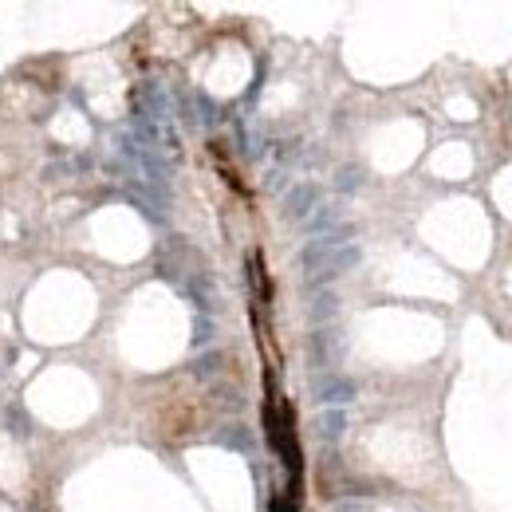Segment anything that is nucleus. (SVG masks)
Wrapping results in <instances>:
<instances>
[{"label":"nucleus","instance_id":"5","mask_svg":"<svg viewBox=\"0 0 512 512\" xmlns=\"http://www.w3.org/2000/svg\"><path fill=\"white\" fill-rule=\"evenodd\" d=\"M331 316H335V296H331V292H323L320 300H316V312H312V320H331Z\"/></svg>","mask_w":512,"mask_h":512},{"label":"nucleus","instance_id":"1","mask_svg":"<svg viewBox=\"0 0 512 512\" xmlns=\"http://www.w3.org/2000/svg\"><path fill=\"white\" fill-rule=\"evenodd\" d=\"M312 390H316V402L323 410H347V402H355V394H359V386L343 375H320Z\"/></svg>","mask_w":512,"mask_h":512},{"label":"nucleus","instance_id":"4","mask_svg":"<svg viewBox=\"0 0 512 512\" xmlns=\"http://www.w3.org/2000/svg\"><path fill=\"white\" fill-rule=\"evenodd\" d=\"M335 190H339V193H355V190H359V170H351V166H347V170H339V178H335Z\"/></svg>","mask_w":512,"mask_h":512},{"label":"nucleus","instance_id":"3","mask_svg":"<svg viewBox=\"0 0 512 512\" xmlns=\"http://www.w3.org/2000/svg\"><path fill=\"white\" fill-rule=\"evenodd\" d=\"M312 430H316V438H320L323 446H335L347 434V410H320Z\"/></svg>","mask_w":512,"mask_h":512},{"label":"nucleus","instance_id":"2","mask_svg":"<svg viewBox=\"0 0 512 512\" xmlns=\"http://www.w3.org/2000/svg\"><path fill=\"white\" fill-rule=\"evenodd\" d=\"M320 205H323L320 186H316V182H300V186H292L288 197H284V217H288V221H308Z\"/></svg>","mask_w":512,"mask_h":512}]
</instances>
